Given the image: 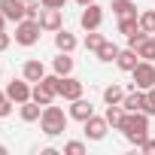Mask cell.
I'll return each instance as SVG.
<instances>
[{
	"label": "cell",
	"mask_w": 155,
	"mask_h": 155,
	"mask_svg": "<svg viewBox=\"0 0 155 155\" xmlns=\"http://www.w3.org/2000/svg\"><path fill=\"white\" fill-rule=\"evenodd\" d=\"M104 34H97V31H85V40H82V46H85V52H97L101 46H104Z\"/></svg>",
	"instance_id": "obj_23"
},
{
	"label": "cell",
	"mask_w": 155,
	"mask_h": 155,
	"mask_svg": "<svg viewBox=\"0 0 155 155\" xmlns=\"http://www.w3.org/2000/svg\"><path fill=\"white\" fill-rule=\"evenodd\" d=\"M76 46H79V40H76L67 28H61V31H55V49L58 52H73Z\"/></svg>",
	"instance_id": "obj_15"
},
{
	"label": "cell",
	"mask_w": 155,
	"mask_h": 155,
	"mask_svg": "<svg viewBox=\"0 0 155 155\" xmlns=\"http://www.w3.org/2000/svg\"><path fill=\"white\" fill-rule=\"evenodd\" d=\"M76 3H79V6H88V3H94V0H76Z\"/></svg>",
	"instance_id": "obj_35"
},
{
	"label": "cell",
	"mask_w": 155,
	"mask_h": 155,
	"mask_svg": "<svg viewBox=\"0 0 155 155\" xmlns=\"http://www.w3.org/2000/svg\"><path fill=\"white\" fill-rule=\"evenodd\" d=\"M43 6H49V9H64L67 6V0H40Z\"/></svg>",
	"instance_id": "obj_31"
},
{
	"label": "cell",
	"mask_w": 155,
	"mask_h": 155,
	"mask_svg": "<svg viewBox=\"0 0 155 155\" xmlns=\"http://www.w3.org/2000/svg\"><path fill=\"white\" fill-rule=\"evenodd\" d=\"M82 91H85V85L76 79V76L70 73V76H61V88H58V97H64V101H76V97H82Z\"/></svg>",
	"instance_id": "obj_9"
},
{
	"label": "cell",
	"mask_w": 155,
	"mask_h": 155,
	"mask_svg": "<svg viewBox=\"0 0 155 155\" xmlns=\"http://www.w3.org/2000/svg\"><path fill=\"white\" fill-rule=\"evenodd\" d=\"M21 3H34V0H21Z\"/></svg>",
	"instance_id": "obj_37"
},
{
	"label": "cell",
	"mask_w": 155,
	"mask_h": 155,
	"mask_svg": "<svg viewBox=\"0 0 155 155\" xmlns=\"http://www.w3.org/2000/svg\"><path fill=\"white\" fill-rule=\"evenodd\" d=\"M79 25H82V31H101V25H104V6H97V0L88 3V6H82Z\"/></svg>",
	"instance_id": "obj_5"
},
{
	"label": "cell",
	"mask_w": 155,
	"mask_h": 155,
	"mask_svg": "<svg viewBox=\"0 0 155 155\" xmlns=\"http://www.w3.org/2000/svg\"><path fill=\"white\" fill-rule=\"evenodd\" d=\"M107 131H110V122L104 119V116H91V119H85L82 122V134H85V140H104L107 137Z\"/></svg>",
	"instance_id": "obj_7"
},
{
	"label": "cell",
	"mask_w": 155,
	"mask_h": 155,
	"mask_svg": "<svg viewBox=\"0 0 155 155\" xmlns=\"http://www.w3.org/2000/svg\"><path fill=\"white\" fill-rule=\"evenodd\" d=\"M12 46V34H6V31H0V52H6Z\"/></svg>",
	"instance_id": "obj_30"
},
{
	"label": "cell",
	"mask_w": 155,
	"mask_h": 155,
	"mask_svg": "<svg viewBox=\"0 0 155 155\" xmlns=\"http://www.w3.org/2000/svg\"><path fill=\"white\" fill-rule=\"evenodd\" d=\"M25 6H28V3H21V0H0V9H3V15H6L12 25H18V21L25 18Z\"/></svg>",
	"instance_id": "obj_12"
},
{
	"label": "cell",
	"mask_w": 155,
	"mask_h": 155,
	"mask_svg": "<svg viewBox=\"0 0 155 155\" xmlns=\"http://www.w3.org/2000/svg\"><path fill=\"white\" fill-rule=\"evenodd\" d=\"M12 107H15V104L6 97V91H3V88H0V119H6V116L12 113Z\"/></svg>",
	"instance_id": "obj_27"
},
{
	"label": "cell",
	"mask_w": 155,
	"mask_h": 155,
	"mask_svg": "<svg viewBox=\"0 0 155 155\" xmlns=\"http://www.w3.org/2000/svg\"><path fill=\"white\" fill-rule=\"evenodd\" d=\"M119 131L125 134V140H128L131 146L140 149V146L149 140V116H146V113H128Z\"/></svg>",
	"instance_id": "obj_1"
},
{
	"label": "cell",
	"mask_w": 155,
	"mask_h": 155,
	"mask_svg": "<svg viewBox=\"0 0 155 155\" xmlns=\"http://www.w3.org/2000/svg\"><path fill=\"white\" fill-rule=\"evenodd\" d=\"M131 79H134V88L149 91V88L155 85V61H140V64L131 70Z\"/></svg>",
	"instance_id": "obj_4"
},
{
	"label": "cell",
	"mask_w": 155,
	"mask_h": 155,
	"mask_svg": "<svg viewBox=\"0 0 155 155\" xmlns=\"http://www.w3.org/2000/svg\"><path fill=\"white\" fill-rule=\"evenodd\" d=\"M152 43H155V34H152Z\"/></svg>",
	"instance_id": "obj_38"
},
{
	"label": "cell",
	"mask_w": 155,
	"mask_h": 155,
	"mask_svg": "<svg viewBox=\"0 0 155 155\" xmlns=\"http://www.w3.org/2000/svg\"><path fill=\"white\" fill-rule=\"evenodd\" d=\"M146 37H149V34H146V31H143V28H140V31H134V34H131V37H128V46H131V49H137V46H140V43H143V40H146Z\"/></svg>",
	"instance_id": "obj_29"
},
{
	"label": "cell",
	"mask_w": 155,
	"mask_h": 155,
	"mask_svg": "<svg viewBox=\"0 0 155 155\" xmlns=\"http://www.w3.org/2000/svg\"><path fill=\"white\" fill-rule=\"evenodd\" d=\"M18 116H21V122H40V116H43V107L31 97V101H25V104H18Z\"/></svg>",
	"instance_id": "obj_14"
},
{
	"label": "cell",
	"mask_w": 155,
	"mask_h": 155,
	"mask_svg": "<svg viewBox=\"0 0 155 155\" xmlns=\"http://www.w3.org/2000/svg\"><path fill=\"white\" fill-rule=\"evenodd\" d=\"M0 155H6V146H3V143H0Z\"/></svg>",
	"instance_id": "obj_36"
},
{
	"label": "cell",
	"mask_w": 155,
	"mask_h": 155,
	"mask_svg": "<svg viewBox=\"0 0 155 155\" xmlns=\"http://www.w3.org/2000/svg\"><path fill=\"white\" fill-rule=\"evenodd\" d=\"M21 76H25L28 82H40L43 76H46V64H43L40 58H28L25 67H21Z\"/></svg>",
	"instance_id": "obj_11"
},
{
	"label": "cell",
	"mask_w": 155,
	"mask_h": 155,
	"mask_svg": "<svg viewBox=\"0 0 155 155\" xmlns=\"http://www.w3.org/2000/svg\"><path fill=\"white\" fill-rule=\"evenodd\" d=\"M40 34H43V28H40L37 18H21L15 25V43L18 46H37L40 43Z\"/></svg>",
	"instance_id": "obj_3"
},
{
	"label": "cell",
	"mask_w": 155,
	"mask_h": 155,
	"mask_svg": "<svg viewBox=\"0 0 155 155\" xmlns=\"http://www.w3.org/2000/svg\"><path fill=\"white\" fill-rule=\"evenodd\" d=\"M140 28H143L146 34H155V9H146V12H140Z\"/></svg>",
	"instance_id": "obj_25"
},
{
	"label": "cell",
	"mask_w": 155,
	"mask_h": 155,
	"mask_svg": "<svg viewBox=\"0 0 155 155\" xmlns=\"http://www.w3.org/2000/svg\"><path fill=\"white\" fill-rule=\"evenodd\" d=\"M113 12H116L119 18H122V15H140L134 0H113Z\"/></svg>",
	"instance_id": "obj_22"
},
{
	"label": "cell",
	"mask_w": 155,
	"mask_h": 155,
	"mask_svg": "<svg viewBox=\"0 0 155 155\" xmlns=\"http://www.w3.org/2000/svg\"><path fill=\"white\" fill-rule=\"evenodd\" d=\"M125 116H128V110H125L122 104H110V107H107V113H104V119L110 122V128H113V131H119V128H122Z\"/></svg>",
	"instance_id": "obj_16"
},
{
	"label": "cell",
	"mask_w": 155,
	"mask_h": 155,
	"mask_svg": "<svg viewBox=\"0 0 155 155\" xmlns=\"http://www.w3.org/2000/svg\"><path fill=\"white\" fill-rule=\"evenodd\" d=\"M31 97H34L40 107H49V104H55V97H58V94H55V91H49L43 82H34V91H31Z\"/></svg>",
	"instance_id": "obj_18"
},
{
	"label": "cell",
	"mask_w": 155,
	"mask_h": 155,
	"mask_svg": "<svg viewBox=\"0 0 155 155\" xmlns=\"http://www.w3.org/2000/svg\"><path fill=\"white\" fill-rule=\"evenodd\" d=\"M40 12H43V3H40V0H34V3L25 6V18H40Z\"/></svg>",
	"instance_id": "obj_28"
},
{
	"label": "cell",
	"mask_w": 155,
	"mask_h": 155,
	"mask_svg": "<svg viewBox=\"0 0 155 155\" xmlns=\"http://www.w3.org/2000/svg\"><path fill=\"white\" fill-rule=\"evenodd\" d=\"M91 116H94V104H91V101H85V97L70 101V119L85 122V119H91Z\"/></svg>",
	"instance_id": "obj_10"
},
{
	"label": "cell",
	"mask_w": 155,
	"mask_h": 155,
	"mask_svg": "<svg viewBox=\"0 0 155 155\" xmlns=\"http://www.w3.org/2000/svg\"><path fill=\"white\" fill-rule=\"evenodd\" d=\"M119 52H122V49H119L116 43H110V40H104V46H101V49H97L94 55H97V61H104V64H113V61L119 58Z\"/></svg>",
	"instance_id": "obj_19"
},
{
	"label": "cell",
	"mask_w": 155,
	"mask_h": 155,
	"mask_svg": "<svg viewBox=\"0 0 155 155\" xmlns=\"http://www.w3.org/2000/svg\"><path fill=\"white\" fill-rule=\"evenodd\" d=\"M6 21H9V18L3 15V9H0V31H6Z\"/></svg>",
	"instance_id": "obj_33"
},
{
	"label": "cell",
	"mask_w": 155,
	"mask_h": 155,
	"mask_svg": "<svg viewBox=\"0 0 155 155\" xmlns=\"http://www.w3.org/2000/svg\"><path fill=\"white\" fill-rule=\"evenodd\" d=\"M3 91H6V97H9L12 104H25V101H31V91H34V88H31V82L25 79V76H21V79H9Z\"/></svg>",
	"instance_id": "obj_6"
},
{
	"label": "cell",
	"mask_w": 155,
	"mask_h": 155,
	"mask_svg": "<svg viewBox=\"0 0 155 155\" xmlns=\"http://www.w3.org/2000/svg\"><path fill=\"white\" fill-rule=\"evenodd\" d=\"M40 28L43 31H49V34H55V31H61L64 28V9H49V6H43V12H40Z\"/></svg>",
	"instance_id": "obj_8"
},
{
	"label": "cell",
	"mask_w": 155,
	"mask_h": 155,
	"mask_svg": "<svg viewBox=\"0 0 155 155\" xmlns=\"http://www.w3.org/2000/svg\"><path fill=\"white\" fill-rule=\"evenodd\" d=\"M146 94H149V101H152V107H155V85H152V88H149Z\"/></svg>",
	"instance_id": "obj_34"
},
{
	"label": "cell",
	"mask_w": 155,
	"mask_h": 155,
	"mask_svg": "<svg viewBox=\"0 0 155 155\" xmlns=\"http://www.w3.org/2000/svg\"><path fill=\"white\" fill-rule=\"evenodd\" d=\"M64 155H85V143H82V140H70V143H64Z\"/></svg>",
	"instance_id": "obj_26"
},
{
	"label": "cell",
	"mask_w": 155,
	"mask_h": 155,
	"mask_svg": "<svg viewBox=\"0 0 155 155\" xmlns=\"http://www.w3.org/2000/svg\"><path fill=\"white\" fill-rule=\"evenodd\" d=\"M137 55H140L143 61H155V43H152V34H149V37L137 46Z\"/></svg>",
	"instance_id": "obj_24"
},
{
	"label": "cell",
	"mask_w": 155,
	"mask_h": 155,
	"mask_svg": "<svg viewBox=\"0 0 155 155\" xmlns=\"http://www.w3.org/2000/svg\"><path fill=\"white\" fill-rule=\"evenodd\" d=\"M140 152H149V155H155V140L149 137V140H146V143L140 146Z\"/></svg>",
	"instance_id": "obj_32"
},
{
	"label": "cell",
	"mask_w": 155,
	"mask_h": 155,
	"mask_svg": "<svg viewBox=\"0 0 155 155\" xmlns=\"http://www.w3.org/2000/svg\"><path fill=\"white\" fill-rule=\"evenodd\" d=\"M52 70H55L58 76H70V73H73V58H70V52H58V58L52 61Z\"/></svg>",
	"instance_id": "obj_17"
},
{
	"label": "cell",
	"mask_w": 155,
	"mask_h": 155,
	"mask_svg": "<svg viewBox=\"0 0 155 155\" xmlns=\"http://www.w3.org/2000/svg\"><path fill=\"white\" fill-rule=\"evenodd\" d=\"M134 31H140V15H122L119 18V34L131 37Z\"/></svg>",
	"instance_id": "obj_21"
},
{
	"label": "cell",
	"mask_w": 155,
	"mask_h": 155,
	"mask_svg": "<svg viewBox=\"0 0 155 155\" xmlns=\"http://www.w3.org/2000/svg\"><path fill=\"white\" fill-rule=\"evenodd\" d=\"M125 94H128V91H125L122 85H116V82H113V85H107V88H104V104H107V107H110V104H122V101H125Z\"/></svg>",
	"instance_id": "obj_20"
},
{
	"label": "cell",
	"mask_w": 155,
	"mask_h": 155,
	"mask_svg": "<svg viewBox=\"0 0 155 155\" xmlns=\"http://www.w3.org/2000/svg\"><path fill=\"white\" fill-rule=\"evenodd\" d=\"M67 122H70V113H64L61 107H43V116H40V131L46 137H61L67 131Z\"/></svg>",
	"instance_id": "obj_2"
},
{
	"label": "cell",
	"mask_w": 155,
	"mask_h": 155,
	"mask_svg": "<svg viewBox=\"0 0 155 155\" xmlns=\"http://www.w3.org/2000/svg\"><path fill=\"white\" fill-rule=\"evenodd\" d=\"M140 61H143V58L137 55V49H131V46H128V49H122V52H119V58H116V67H119V70H125V73H131V70H134Z\"/></svg>",
	"instance_id": "obj_13"
}]
</instances>
